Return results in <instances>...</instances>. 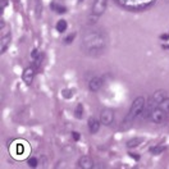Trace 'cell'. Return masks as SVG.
<instances>
[{"label":"cell","mask_w":169,"mask_h":169,"mask_svg":"<svg viewBox=\"0 0 169 169\" xmlns=\"http://www.w3.org/2000/svg\"><path fill=\"white\" fill-rule=\"evenodd\" d=\"M103 84H104V80L101 77H94L91 78V81L89 82V89L90 91L92 92H98L101 87H103Z\"/></svg>","instance_id":"obj_7"},{"label":"cell","mask_w":169,"mask_h":169,"mask_svg":"<svg viewBox=\"0 0 169 169\" xmlns=\"http://www.w3.org/2000/svg\"><path fill=\"white\" fill-rule=\"evenodd\" d=\"M53 8L55 9V12H58V13H66L67 12V8L66 7H62V5H59V4H53Z\"/></svg>","instance_id":"obj_18"},{"label":"cell","mask_w":169,"mask_h":169,"mask_svg":"<svg viewBox=\"0 0 169 169\" xmlns=\"http://www.w3.org/2000/svg\"><path fill=\"white\" fill-rule=\"evenodd\" d=\"M78 168H81V169H91V168H94V160L91 159V156H87V155L81 156L80 160H78Z\"/></svg>","instance_id":"obj_8"},{"label":"cell","mask_w":169,"mask_h":169,"mask_svg":"<svg viewBox=\"0 0 169 169\" xmlns=\"http://www.w3.org/2000/svg\"><path fill=\"white\" fill-rule=\"evenodd\" d=\"M75 117L77 119H81L83 117V105L82 104H78L77 107H76V109H75Z\"/></svg>","instance_id":"obj_14"},{"label":"cell","mask_w":169,"mask_h":169,"mask_svg":"<svg viewBox=\"0 0 169 169\" xmlns=\"http://www.w3.org/2000/svg\"><path fill=\"white\" fill-rule=\"evenodd\" d=\"M72 136H73V140H75V141H78L81 139V136H80L78 132H72Z\"/></svg>","instance_id":"obj_21"},{"label":"cell","mask_w":169,"mask_h":169,"mask_svg":"<svg viewBox=\"0 0 169 169\" xmlns=\"http://www.w3.org/2000/svg\"><path fill=\"white\" fill-rule=\"evenodd\" d=\"M168 117H169V115H168L165 112H163L159 107H158V105L153 109V112H151V114H150V119H151L154 123H158V124L165 122V121L168 119Z\"/></svg>","instance_id":"obj_3"},{"label":"cell","mask_w":169,"mask_h":169,"mask_svg":"<svg viewBox=\"0 0 169 169\" xmlns=\"http://www.w3.org/2000/svg\"><path fill=\"white\" fill-rule=\"evenodd\" d=\"M144 141V139H139V137H135V139L130 140L128 142H127V147L128 149H133V147H137L141 142Z\"/></svg>","instance_id":"obj_11"},{"label":"cell","mask_w":169,"mask_h":169,"mask_svg":"<svg viewBox=\"0 0 169 169\" xmlns=\"http://www.w3.org/2000/svg\"><path fill=\"white\" fill-rule=\"evenodd\" d=\"M165 98H168L165 90H156V91L154 92V95L151 96V101H153L155 105H158V104H160Z\"/></svg>","instance_id":"obj_9"},{"label":"cell","mask_w":169,"mask_h":169,"mask_svg":"<svg viewBox=\"0 0 169 169\" xmlns=\"http://www.w3.org/2000/svg\"><path fill=\"white\" fill-rule=\"evenodd\" d=\"M114 121V112L112 109H108V108H105L101 110L100 113V122L101 124L104 126H110Z\"/></svg>","instance_id":"obj_5"},{"label":"cell","mask_w":169,"mask_h":169,"mask_svg":"<svg viewBox=\"0 0 169 169\" xmlns=\"http://www.w3.org/2000/svg\"><path fill=\"white\" fill-rule=\"evenodd\" d=\"M17 154H25V149H23V145L22 144H17Z\"/></svg>","instance_id":"obj_19"},{"label":"cell","mask_w":169,"mask_h":169,"mask_svg":"<svg viewBox=\"0 0 169 169\" xmlns=\"http://www.w3.org/2000/svg\"><path fill=\"white\" fill-rule=\"evenodd\" d=\"M75 36H76L75 34H72L71 36H68L67 39H64V42H66V44H71V42L73 41V39H75Z\"/></svg>","instance_id":"obj_20"},{"label":"cell","mask_w":169,"mask_h":169,"mask_svg":"<svg viewBox=\"0 0 169 169\" xmlns=\"http://www.w3.org/2000/svg\"><path fill=\"white\" fill-rule=\"evenodd\" d=\"M34 77H35V68L34 67H27L22 73V80L27 86H30V84L34 82Z\"/></svg>","instance_id":"obj_6"},{"label":"cell","mask_w":169,"mask_h":169,"mask_svg":"<svg viewBox=\"0 0 169 169\" xmlns=\"http://www.w3.org/2000/svg\"><path fill=\"white\" fill-rule=\"evenodd\" d=\"M9 44H10V35H8L5 39L2 37V54H4V53L7 51Z\"/></svg>","instance_id":"obj_13"},{"label":"cell","mask_w":169,"mask_h":169,"mask_svg":"<svg viewBox=\"0 0 169 169\" xmlns=\"http://www.w3.org/2000/svg\"><path fill=\"white\" fill-rule=\"evenodd\" d=\"M80 2H82V0H80Z\"/></svg>","instance_id":"obj_25"},{"label":"cell","mask_w":169,"mask_h":169,"mask_svg":"<svg viewBox=\"0 0 169 169\" xmlns=\"http://www.w3.org/2000/svg\"><path fill=\"white\" fill-rule=\"evenodd\" d=\"M107 7H108V2H107V0H94L92 14L95 17H99V16L104 14V12L107 10Z\"/></svg>","instance_id":"obj_4"},{"label":"cell","mask_w":169,"mask_h":169,"mask_svg":"<svg viewBox=\"0 0 169 169\" xmlns=\"http://www.w3.org/2000/svg\"><path fill=\"white\" fill-rule=\"evenodd\" d=\"M162 39H164V40H168V39H169V35H162Z\"/></svg>","instance_id":"obj_24"},{"label":"cell","mask_w":169,"mask_h":169,"mask_svg":"<svg viewBox=\"0 0 169 169\" xmlns=\"http://www.w3.org/2000/svg\"><path fill=\"white\" fill-rule=\"evenodd\" d=\"M67 27H68V23H67L66 19L58 21V23H57V31H59L60 34H63L64 31H67Z\"/></svg>","instance_id":"obj_12"},{"label":"cell","mask_w":169,"mask_h":169,"mask_svg":"<svg viewBox=\"0 0 169 169\" xmlns=\"http://www.w3.org/2000/svg\"><path fill=\"white\" fill-rule=\"evenodd\" d=\"M145 98L144 96H137L132 105H131V109L128 112V114L126 115V118H124V123H132L137 117H140V115L142 114L144 112V108H145Z\"/></svg>","instance_id":"obj_2"},{"label":"cell","mask_w":169,"mask_h":169,"mask_svg":"<svg viewBox=\"0 0 169 169\" xmlns=\"http://www.w3.org/2000/svg\"><path fill=\"white\" fill-rule=\"evenodd\" d=\"M27 164H28V167H30V168H37V167H39V164H40V162H39L37 158L31 156L30 159L27 160Z\"/></svg>","instance_id":"obj_15"},{"label":"cell","mask_w":169,"mask_h":169,"mask_svg":"<svg viewBox=\"0 0 169 169\" xmlns=\"http://www.w3.org/2000/svg\"><path fill=\"white\" fill-rule=\"evenodd\" d=\"M100 124H101V122H100V121H98L96 118L91 117V118L89 119V130H90V132H91L92 135L98 133V132H99V130H100Z\"/></svg>","instance_id":"obj_10"},{"label":"cell","mask_w":169,"mask_h":169,"mask_svg":"<svg viewBox=\"0 0 169 169\" xmlns=\"http://www.w3.org/2000/svg\"><path fill=\"white\" fill-rule=\"evenodd\" d=\"M31 57H32V59H34V60H35L36 58H39V57H40V54H39V50H36V49H35V50L32 51V54H31Z\"/></svg>","instance_id":"obj_22"},{"label":"cell","mask_w":169,"mask_h":169,"mask_svg":"<svg viewBox=\"0 0 169 169\" xmlns=\"http://www.w3.org/2000/svg\"><path fill=\"white\" fill-rule=\"evenodd\" d=\"M164 150H165V146H155V147H151V149H150L151 154H154V155H159Z\"/></svg>","instance_id":"obj_16"},{"label":"cell","mask_w":169,"mask_h":169,"mask_svg":"<svg viewBox=\"0 0 169 169\" xmlns=\"http://www.w3.org/2000/svg\"><path fill=\"white\" fill-rule=\"evenodd\" d=\"M130 156H132L135 160H140V155H135V154H130Z\"/></svg>","instance_id":"obj_23"},{"label":"cell","mask_w":169,"mask_h":169,"mask_svg":"<svg viewBox=\"0 0 169 169\" xmlns=\"http://www.w3.org/2000/svg\"><path fill=\"white\" fill-rule=\"evenodd\" d=\"M62 96L64 98V99H71V98L73 96L72 90H69V89H64V90L62 91Z\"/></svg>","instance_id":"obj_17"},{"label":"cell","mask_w":169,"mask_h":169,"mask_svg":"<svg viewBox=\"0 0 169 169\" xmlns=\"http://www.w3.org/2000/svg\"><path fill=\"white\" fill-rule=\"evenodd\" d=\"M107 46H108V39L103 31L90 28L82 34L81 48L84 54L90 57H98L103 54Z\"/></svg>","instance_id":"obj_1"}]
</instances>
